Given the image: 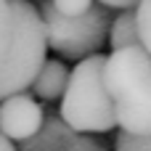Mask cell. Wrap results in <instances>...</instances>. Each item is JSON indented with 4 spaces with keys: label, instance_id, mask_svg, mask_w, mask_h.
Returning <instances> with one entry per match:
<instances>
[{
    "label": "cell",
    "instance_id": "cell-4",
    "mask_svg": "<svg viewBox=\"0 0 151 151\" xmlns=\"http://www.w3.org/2000/svg\"><path fill=\"white\" fill-rule=\"evenodd\" d=\"M37 11L45 27V40L56 53L80 61L93 53H101L111 27V13L106 5L93 3V8L80 16H61L50 5V0H45Z\"/></svg>",
    "mask_w": 151,
    "mask_h": 151
},
{
    "label": "cell",
    "instance_id": "cell-5",
    "mask_svg": "<svg viewBox=\"0 0 151 151\" xmlns=\"http://www.w3.org/2000/svg\"><path fill=\"white\" fill-rule=\"evenodd\" d=\"M42 127V106L29 93H16L0 101V133L8 141H29Z\"/></svg>",
    "mask_w": 151,
    "mask_h": 151
},
{
    "label": "cell",
    "instance_id": "cell-6",
    "mask_svg": "<svg viewBox=\"0 0 151 151\" xmlns=\"http://www.w3.org/2000/svg\"><path fill=\"white\" fill-rule=\"evenodd\" d=\"M66 82H69V69H66L61 61H45L42 69H40L37 77H35V82H32V90H35L37 98L53 101V98L64 96Z\"/></svg>",
    "mask_w": 151,
    "mask_h": 151
},
{
    "label": "cell",
    "instance_id": "cell-3",
    "mask_svg": "<svg viewBox=\"0 0 151 151\" xmlns=\"http://www.w3.org/2000/svg\"><path fill=\"white\" fill-rule=\"evenodd\" d=\"M13 13V42L0 66V101L32 88L37 72L45 64L48 40L40 11L29 0H8Z\"/></svg>",
    "mask_w": 151,
    "mask_h": 151
},
{
    "label": "cell",
    "instance_id": "cell-11",
    "mask_svg": "<svg viewBox=\"0 0 151 151\" xmlns=\"http://www.w3.org/2000/svg\"><path fill=\"white\" fill-rule=\"evenodd\" d=\"M50 5L61 16H80L93 8V0H50Z\"/></svg>",
    "mask_w": 151,
    "mask_h": 151
},
{
    "label": "cell",
    "instance_id": "cell-8",
    "mask_svg": "<svg viewBox=\"0 0 151 151\" xmlns=\"http://www.w3.org/2000/svg\"><path fill=\"white\" fill-rule=\"evenodd\" d=\"M11 42H13V13L8 0H0V66L11 50Z\"/></svg>",
    "mask_w": 151,
    "mask_h": 151
},
{
    "label": "cell",
    "instance_id": "cell-2",
    "mask_svg": "<svg viewBox=\"0 0 151 151\" xmlns=\"http://www.w3.org/2000/svg\"><path fill=\"white\" fill-rule=\"evenodd\" d=\"M104 53L82 58L72 72L61 98V119L77 133H109L117 127L114 104L104 85Z\"/></svg>",
    "mask_w": 151,
    "mask_h": 151
},
{
    "label": "cell",
    "instance_id": "cell-10",
    "mask_svg": "<svg viewBox=\"0 0 151 151\" xmlns=\"http://www.w3.org/2000/svg\"><path fill=\"white\" fill-rule=\"evenodd\" d=\"M117 151H151V135H130V133H117Z\"/></svg>",
    "mask_w": 151,
    "mask_h": 151
},
{
    "label": "cell",
    "instance_id": "cell-7",
    "mask_svg": "<svg viewBox=\"0 0 151 151\" xmlns=\"http://www.w3.org/2000/svg\"><path fill=\"white\" fill-rule=\"evenodd\" d=\"M109 40L117 48H133V45H141V37H138V21H135V11H122L111 27H109Z\"/></svg>",
    "mask_w": 151,
    "mask_h": 151
},
{
    "label": "cell",
    "instance_id": "cell-13",
    "mask_svg": "<svg viewBox=\"0 0 151 151\" xmlns=\"http://www.w3.org/2000/svg\"><path fill=\"white\" fill-rule=\"evenodd\" d=\"M0 151H16V149H13V143H11L3 133H0Z\"/></svg>",
    "mask_w": 151,
    "mask_h": 151
},
{
    "label": "cell",
    "instance_id": "cell-1",
    "mask_svg": "<svg viewBox=\"0 0 151 151\" xmlns=\"http://www.w3.org/2000/svg\"><path fill=\"white\" fill-rule=\"evenodd\" d=\"M104 85L122 133L151 135V53L141 45L106 56Z\"/></svg>",
    "mask_w": 151,
    "mask_h": 151
},
{
    "label": "cell",
    "instance_id": "cell-9",
    "mask_svg": "<svg viewBox=\"0 0 151 151\" xmlns=\"http://www.w3.org/2000/svg\"><path fill=\"white\" fill-rule=\"evenodd\" d=\"M135 21H138L141 48H146L151 53V0H141L135 5Z\"/></svg>",
    "mask_w": 151,
    "mask_h": 151
},
{
    "label": "cell",
    "instance_id": "cell-12",
    "mask_svg": "<svg viewBox=\"0 0 151 151\" xmlns=\"http://www.w3.org/2000/svg\"><path fill=\"white\" fill-rule=\"evenodd\" d=\"M101 5H106V8H122V11H133L141 0H98Z\"/></svg>",
    "mask_w": 151,
    "mask_h": 151
}]
</instances>
